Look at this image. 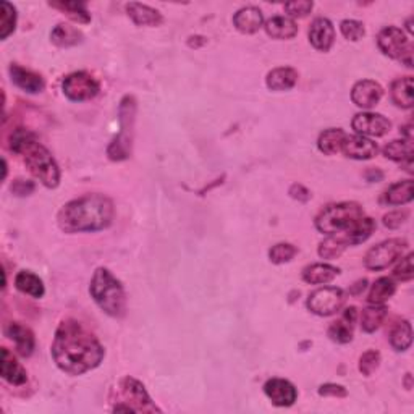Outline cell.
<instances>
[{
	"mask_svg": "<svg viewBox=\"0 0 414 414\" xmlns=\"http://www.w3.org/2000/svg\"><path fill=\"white\" fill-rule=\"evenodd\" d=\"M104 347L101 342L75 319L60 322L52 343V358L67 374L81 375L96 369L102 363Z\"/></svg>",
	"mask_w": 414,
	"mask_h": 414,
	"instance_id": "obj_1",
	"label": "cell"
},
{
	"mask_svg": "<svg viewBox=\"0 0 414 414\" xmlns=\"http://www.w3.org/2000/svg\"><path fill=\"white\" fill-rule=\"evenodd\" d=\"M113 214V202L107 196L86 195L65 204L57 222L65 233L99 232L112 223Z\"/></svg>",
	"mask_w": 414,
	"mask_h": 414,
	"instance_id": "obj_2",
	"label": "cell"
},
{
	"mask_svg": "<svg viewBox=\"0 0 414 414\" xmlns=\"http://www.w3.org/2000/svg\"><path fill=\"white\" fill-rule=\"evenodd\" d=\"M10 149L23 157L26 167L31 174L47 188H57L60 183L59 165L52 154L36 139V136L28 130L18 128L13 131L10 139Z\"/></svg>",
	"mask_w": 414,
	"mask_h": 414,
	"instance_id": "obj_3",
	"label": "cell"
},
{
	"mask_svg": "<svg viewBox=\"0 0 414 414\" xmlns=\"http://www.w3.org/2000/svg\"><path fill=\"white\" fill-rule=\"evenodd\" d=\"M89 291H91L96 305L110 317L125 316V312H127V293H125V288L117 277L112 275V272L99 267L94 272Z\"/></svg>",
	"mask_w": 414,
	"mask_h": 414,
	"instance_id": "obj_4",
	"label": "cell"
},
{
	"mask_svg": "<svg viewBox=\"0 0 414 414\" xmlns=\"http://www.w3.org/2000/svg\"><path fill=\"white\" fill-rule=\"evenodd\" d=\"M363 217L364 211L358 202L330 204L316 217V227L322 233L340 235Z\"/></svg>",
	"mask_w": 414,
	"mask_h": 414,
	"instance_id": "obj_5",
	"label": "cell"
},
{
	"mask_svg": "<svg viewBox=\"0 0 414 414\" xmlns=\"http://www.w3.org/2000/svg\"><path fill=\"white\" fill-rule=\"evenodd\" d=\"M120 133L109 146L107 156L110 160H125L131 156V144H133V128L136 115V101L133 96H125L120 102Z\"/></svg>",
	"mask_w": 414,
	"mask_h": 414,
	"instance_id": "obj_6",
	"label": "cell"
},
{
	"mask_svg": "<svg viewBox=\"0 0 414 414\" xmlns=\"http://www.w3.org/2000/svg\"><path fill=\"white\" fill-rule=\"evenodd\" d=\"M379 49L390 59L400 60L406 67H413V44L408 36L396 26L384 28L377 36Z\"/></svg>",
	"mask_w": 414,
	"mask_h": 414,
	"instance_id": "obj_7",
	"label": "cell"
},
{
	"mask_svg": "<svg viewBox=\"0 0 414 414\" xmlns=\"http://www.w3.org/2000/svg\"><path fill=\"white\" fill-rule=\"evenodd\" d=\"M120 392H122V396H123V403H127V405H117L113 408L115 413L118 411H127V413H138V411H143V413H156L159 411V408H157L153 400H151L149 393L146 392L144 385L141 384L139 380L133 379V377H125L120 382Z\"/></svg>",
	"mask_w": 414,
	"mask_h": 414,
	"instance_id": "obj_8",
	"label": "cell"
},
{
	"mask_svg": "<svg viewBox=\"0 0 414 414\" xmlns=\"http://www.w3.org/2000/svg\"><path fill=\"white\" fill-rule=\"evenodd\" d=\"M408 248L406 240L393 238L382 241L380 244L374 246L368 251L364 258V265L371 270H382L387 269L396 259H400L405 249Z\"/></svg>",
	"mask_w": 414,
	"mask_h": 414,
	"instance_id": "obj_9",
	"label": "cell"
},
{
	"mask_svg": "<svg viewBox=\"0 0 414 414\" xmlns=\"http://www.w3.org/2000/svg\"><path fill=\"white\" fill-rule=\"evenodd\" d=\"M64 94L73 102H83L96 97L101 91V85L92 75L86 71H76L68 75L62 83Z\"/></svg>",
	"mask_w": 414,
	"mask_h": 414,
	"instance_id": "obj_10",
	"label": "cell"
},
{
	"mask_svg": "<svg viewBox=\"0 0 414 414\" xmlns=\"http://www.w3.org/2000/svg\"><path fill=\"white\" fill-rule=\"evenodd\" d=\"M345 303V293L342 288L324 287L312 291L308 298V309L321 317H329L338 312Z\"/></svg>",
	"mask_w": 414,
	"mask_h": 414,
	"instance_id": "obj_11",
	"label": "cell"
},
{
	"mask_svg": "<svg viewBox=\"0 0 414 414\" xmlns=\"http://www.w3.org/2000/svg\"><path fill=\"white\" fill-rule=\"evenodd\" d=\"M351 125H353V130L358 134L374 136V138L387 134L392 128L390 120H387L384 115L371 113V112H363V113L354 115Z\"/></svg>",
	"mask_w": 414,
	"mask_h": 414,
	"instance_id": "obj_12",
	"label": "cell"
},
{
	"mask_svg": "<svg viewBox=\"0 0 414 414\" xmlns=\"http://www.w3.org/2000/svg\"><path fill=\"white\" fill-rule=\"evenodd\" d=\"M264 392L267 398H269L275 406L280 408L291 406L298 398V390L295 389V385L285 379L267 380L264 385Z\"/></svg>",
	"mask_w": 414,
	"mask_h": 414,
	"instance_id": "obj_13",
	"label": "cell"
},
{
	"mask_svg": "<svg viewBox=\"0 0 414 414\" xmlns=\"http://www.w3.org/2000/svg\"><path fill=\"white\" fill-rule=\"evenodd\" d=\"M382 96H384V89L379 83L371 80L358 81L351 89V99L361 109L375 107L380 102Z\"/></svg>",
	"mask_w": 414,
	"mask_h": 414,
	"instance_id": "obj_14",
	"label": "cell"
},
{
	"mask_svg": "<svg viewBox=\"0 0 414 414\" xmlns=\"http://www.w3.org/2000/svg\"><path fill=\"white\" fill-rule=\"evenodd\" d=\"M377 151H379V148H377L374 141L361 134L347 136V139H345L342 146V153L350 157V159L356 160L372 159L377 154Z\"/></svg>",
	"mask_w": 414,
	"mask_h": 414,
	"instance_id": "obj_15",
	"label": "cell"
},
{
	"mask_svg": "<svg viewBox=\"0 0 414 414\" xmlns=\"http://www.w3.org/2000/svg\"><path fill=\"white\" fill-rule=\"evenodd\" d=\"M356 317H358V309L351 306L345 309L343 316L335 321L332 326L329 327V337L335 343H350L353 340V329L356 324Z\"/></svg>",
	"mask_w": 414,
	"mask_h": 414,
	"instance_id": "obj_16",
	"label": "cell"
},
{
	"mask_svg": "<svg viewBox=\"0 0 414 414\" xmlns=\"http://www.w3.org/2000/svg\"><path fill=\"white\" fill-rule=\"evenodd\" d=\"M309 41L314 49L329 52L335 43L333 25L327 18H316L309 28Z\"/></svg>",
	"mask_w": 414,
	"mask_h": 414,
	"instance_id": "obj_17",
	"label": "cell"
},
{
	"mask_svg": "<svg viewBox=\"0 0 414 414\" xmlns=\"http://www.w3.org/2000/svg\"><path fill=\"white\" fill-rule=\"evenodd\" d=\"M5 335L15 343V348H17V353L20 356H25L26 358V356L33 354L36 342L33 332L28 327H25L18 322H10L5 327Z\"/></svg>",
	"mask_w": 414,
	"mask_h": 414,
	"instance_id": "obj_18",
	"label": "cell"
},
{
	"mask_svg": "<svg viewBox=\"0 0 414 414\" xmlns=\"http://www.w3.org/2000/svg\"><path fill=\"white\" fill-rule=\"evenodd\" d=\"M375 227L377 225L371 217H363L361 220H358L353 227H350L347 232L335 235V237H337L348 248V246L361 244V243H364L366 240H369L371 235L374 233Z\"/></svg>",
	"mask_w": 414,
	"mask_h": 414,
	"instance_id": "obj_19",
	"label": "cell"
},
{
	"mask_svg": "<svg viewBox=\"0 0 414 414\" xmlns=\"http://www.w3.org/2000/svg\"><path fill=\"white\" fill-rule=\"evenodd\" d=\"M10 76H12L13 85H17L26 92L38 94L41 91H44V80L38 73L26 70V68L20 65H12L10 67Z\"/></svg>",
	"mask_w": 414,
	"mask_h": 414,
	"instance_id": "obj_20",
	"label": "cell"
},
{
	"mask_svg": "<svg viewBox=\"0 0 414 414\" xmlns=\"http://www.w3.org/2000/svg\"><path fill=\"white\" fill-rule=\"evenodd\" d=\"M233 25L240 33L243 34H254L264 25V17L262 12L256 7H244L238 10L233 17Z\"/></svg>",
	"mask_w": 414,
	"mask_h": 414,
	"instance_id": "obj_21",
	"label": "cell"
},
{
	"mask_svg": "<svg viewBox=\"0 0 414 414\" xmlns=\"http://www.w3.org/2000/svg\"><path fill=\"white\" fill-rule=\"evenodd\" d=\"M0 374L8 384L12 385H23L28 380L26 371L23 366L13 358V354L10 353L7 348H2V361H0Z\"/></svg>",
	"mask_w": 414,
	"mask_h": 414,
	"instance_id": "obj_22",
	"label": "cell"
},
{
	"mask_svg": "<svg viewBox=\"0 0 414 414\" xmlns=\"http://www.w3.org/2000/svg\"><path fill=\"white\" fill-rule=\"evenodd\" d=\"M127 12H128V17L133 20V23L138 26H159L162 22H164L162 15L157 12L156 8H151L148 5H143L138 2L128 4Z\"/></svg>",
	"mask_w": 414,
	"mask_h": 414,
	"instance_id": "obj_23",
	"label": "cell"
},
{
	"mask_svg": "<svg viewBox=\"0 0 414 414\" xmlns=\"http://www.w3.org/2000/svg\"><path fill=\"white\" fill-rule=\"evenodd\" d=\"M265 83L272 91H288L298 83V71L290 67L275 68L267 75Z\"/></svg>",
	"mask_w": 414,
	"mask_h": 414,
	"instance_id": "obj_24",
	"label": "cell"
},
{
	"mask_svg": "<svg viewBox=\"0 0 414 414\" xmlns=\"http://www.w3.org/2000/svg\"><path fill=\"white\" fill-rule=\"evenodd\" d=\"M264 28L265 33L274 39H291L298 33L296 23L287 17H274L267 20Z\"/></svg>",
	"mask_w": 414,
	"mask_h": 414,
	"instance_id": "obj_25",
	"label": "cell"
},
{
	"mask_svg": "<svg viewBox=\"0 0 414 414\" xmlns=\"http://www.w3.org/2000/svg\"><path fill=\"white\" fill-rule=\"evenodd\" d=\"M347 133L340 128H330L321 133L317 139V148L326 156H335L342 151V146L347 139Z\"/></svg>",
	"mask_w": 414,
	"mask_h": 414,
	"instance_id": "obj_26",
	"label": "cell"
},
{
	"mask_svg": "<svg viewBox=\"0 0 414 414\" xmlns=\"http://www.w3.org/2000/svg\"><path fill=\"white\" fill-rule=\"evenodd\" d=\"M338 269L329 264H312L303 270V280L311 285H324L338 275Z\"/></svg>",
	"mask_w": 414,
	"mask_h": 414,
	"instance_id": "obj_27",
	"label": "cell"
},
{
	"mask_svg": "<svg viewBox=\"0 0 414 414\" xmlns=\"http://www.w3.org/2000/svg\"><path fill=\"white\" fill-rule=\"evenodd\" d=\"M392 101L396 104L398 107L403 109H411L414 104V85L413 78H400V80L393 81L392 85Z\"/></svg>",
	"mask_w": 414,
	"mask_h": 414,
	"instance_id": "obj_28",
	"label": "cell"
},
{
	"mask_svg": "<svg viewBox=\"0 0 414 414\" xmlns=\"http://www.w3.org/2000/svg\"><path fill=\"white\" fill-rule=\"evenodd\" d=\"M15 287H17L18 291H22L25 295H29L33 298H43L46 293L43 280L29 270L20 272L17 279H15Z\"/></svg>",
	"mask_w": 414,
	"mask_h": 414,
	"instance_id": "obj_29",
	"label": "cell"
},
{
	"mask_svg": "<svg viewBox=\"0 0 414 414\" xmlns=\"http://www.w3.org/2000/svg\"><path fill=\"white\" fill-rule=\"evenodd\" d=\"M52 43L59 47H73L83 43V33L70 25H57L50 33Z\"/></svg>",
	"mask_w": 414,
	"mask_h": 414,
	"instance_id": "obj_30",
	"label": "cell"
},
{
	"mask_svg": "<svg viewBox=\"0 0 414 414\" xmlns=\"http://www.w3.org/2000/svg\"><path fill=\"white\" fill-rule=\"evenodd\" d=\"M414 198V183L413 180L398 181L395 185H392L385 193V202L390 206H401L413 201Z\"/></svg>",
	"mask_w": 414,
	"mask_h": 414,
	"instance_id": "obj_31",
	"label": "cell"
},
{
	"mask_svg": "<svg viewBox=\"0 0 414 414\" xmlns=\"http://www.w3.org/2000/svg\"><path fill=\"white\" fill-rule=\"evenodd\" d=\"M49 5L52 8L60 10L62 13L67 15V17L73 20V22L81 23V25H86L91 22V13L88 12V7L85 2H64V0H60V2H50Z\"/></svg>",
	"mask_w": 414,
	"mask_h": 414,
	"instance_id": "obj_32",
	"label": "cell"
},
{
	"mask_svg": "<svg viewBox=\"0 0 414 414\" xmlns=\"http://www.w3.org/2000/svg\"><path fill=\"white\" fill-rule=\"evenodd\" d=\"M413 154H414V148L410 139H395L384 148V156L387 159L395 160V162L413 160Z\"/></svg>",
	"mask_w": 414,
	"mask_h": 414,
	"instance_id": "obj_33",
	"label": "cell"
},
{
	"mask_svg": "<svg viewBox=\"0 0 414 414\" xmlns=\"http://www.w3.org/2000/svg\"><path fill=\"white\" fill-rule=\"evenodd\" d=\"M396 285L393 284V280L389 277H382V279L375 280V284L372 285L369 293V303L371 305H384L387 300L395 295Z\"/></svg>",
	"mask_w": 414,
	"mask_h": 414,
	"instance_id": "obj_34",
	"label": "cell"
},
{
	"mask_svg": "<svg viewBox=\"0 0 414 414\" xmlns=\"http://www.w3.org/2000/svg\"><path fill=\"white\" fill-rule=\"evenodd\" d=\"M413 343L411 324L408 321L398 322L390 332V345L395 351H406Z\"/></svg>",
	"mask_w": 414,
	"mask_h": 414,
	"instance_id": "obj_35",
	"label": "cell"
},
{
	"mask_svg": "<svg viewBox=\"0 0 414 414\" xmlns=\"http://www.w3.org/2000/svg\"><path fill=\"white\" fill-rule=\"evenodd\" d=\"M387 316V309L382 305H372L366 308L363 314H361V327L364 332L372 333L382 326L384 319Z\"/></svg>",
	"mask_w": 414,
	"mask_h": 414,
	"instance_id": "obj_36",
	"label": "cell"
},
{
	"mask_svg": "<svg viewBox=\"0 0 414 414\" xmlns=\"http://www.w3.org/2000/svg\"><path fill=\"white\" fill-rule=\"evenodd\" d=\"M17 25V10L12 4H0V39H7L15 31Z\"/></svg>",
	"mask_w": 414,
	"mask_h": 414,
	"instance_id": "obj_37",
	"label": "cell"
},
{
	"mask_svg": "<svg viewBox=\"0 0 414 414\" xmlns=\"http://www.w3.org/2000/svg\"><path fill=\"white\" fill-rule=\"evenodd\" d=\"M347 249L342 241H340L335 235H329V238H326L319 244V256L322 259H337L343 254V251Z\"/></svg>",
	"mask_w": 414,
	"mask_h": 414,
	"instance_id": "obj_38",
	"label": "cell"
},
{
	"mask_svg": "<svg viewBox=\"0 0 414 414\" xmlns=\"http://www.w3.org/2000/svg\"><path fill=\"white\" fill-rule=\"evenodd\" d=\"M298 254V248L290 243H279L272 246L269 251V259L274 264H285L290 262Z\"/></svg>",
	"mask_w": 414,
	"mask_h": 414,
	"instance_id": "obj_39",
	"label": "cell"
},
{
	"mask_svg": "<svg viewBox=\"0 0 414 414\" xmlns=\"http://www.w3.org/2000/svg\"><path fill=\"white\" fill-rule=\"evenodd\" d=\"M380 364V354L379 351L369 350L359 358V371L363 375H372L377 371Z\"/></svg>",
	"mask_w": 414,
	"mask_h": 414,
	"instance_id": "obj_40",
	"label": "cell"
},
{
	"mask_svg": "<svg viewBox=\"0 0 414 414\" xmlns=\"http://www.w3.org/2000/svg\"><path fill=\"white\" fill-rule=\"evenodd\" d=\"M340 31H342L345 38L350 41H354V43L356 41L363 39L366 34L364 25L361 22H356V20H343V22L340 23Z\"/></svg>",
	"mask_w": 414,
	"mask_h": 414,
	"instance_id": "obj_41",
	"label": "cell"
},
{
	"mask_svg": "<svg viewBox=\"0 0 414 414\" xmlns=\"http://www.w3.org/2000/svg\"><path fill=\"white\" fill-rule=\"evenodd\" d=\"M312 7L314 4L309 2V0H298V2L285 4V12L293 18H303L311 13Z\"/></svg>",
	"mask_w": 414,
	"mask_h": 414,
	"instance_id": "obj_42",
	"label": "cell"
},
{
	"mask_svg": "<svg viewBox=\"0 0 414 414\" xmlns=\"http://www.w3.org/2000/svg\"><path fill=\"white\" fill-rule=\"evenodd\" d=\"M393 277H395L396 280H401V282H410L413 280L414 277V265H413V254H408L406 258H403L400 264L393 272Z\"/></svg>",
	"mask_w": 414,
	"mask_h": 414,
	"instance_id": "obj_43",
	"label": "cell"
},
{
	"mask_svg": "<svg viewBox=\"0 0 414 414\" xmlns=\"http://www.w3.org/2000/svg\"><path fill=\"white\" fill-rule=\"evenodd\" d=\"M408 217H410V212L405 211V209H403V211H393L384 216V225L387 228L395 230L398 227H401L408 220Z\"/></svg>",
	"mask_w": 414,
	"mask_h": 414,
	"instance_id": "obj_44",
	"label": "cell"
},
{
	"mask_svg": "<svg viewBox=\"0 0 414 414\" xmlns=\"http://www.w3.org/2000/svg\"><path fill=\"white\" fill-rule=\"evenodd\" d=\"M319 395L345 398V396H348V390L345 389L343 385H338V384H324V385L319 387Z\"/></svg>",
	"mask_w": 414,
	"mask_h": 414,
	"instance_id": "obj_45",
	"label": "cell"
},
{
	"mask_svg": "<svg viewBox=\"0 0 414 414\" xmlns=\"http://www.w3.org/2000/svg\"><path fill=\"white\" fill-rule=\"evenodd\" d=\"M34 191V183L25 180H15L12 185V193L17 196H28Z\"/></svg>",
	"mask_w": 414,
	"mask_h": 414,
	"instance_id": "obj_46",
	"label": "cell"
},
{
	"mask_svg": "<svg viewBox=\"0 0 414 414\" xmlns=\"http://www.w3.org/2000/svg\"><path fill=\"white\" fill-rule=\"evenodd\" d=\"M290 196L293 199H298V201H301V202H306V201H309V199H311L312 195L308 188L300 185V183H295V185L290 188Z\"/></svg>",
	"mask_w": 414,
	"mask_h": 414,
	"instance_id": "obj_47",
	"label": "cell"
},
{
	"mask_svg": "<svg viewBox=\"0 0 414 414\" xmlns=\"http://www.w3.org/2000/svg\"><path fill=\"white\" fill-rule=\"evenodd\" d=\"M366 287H368V280H359L356 282V284L350 288V295H361L366 290Z\"/></svg>",
	"mask_w": 414,
	"mask_h": 414,
	"instance_id": "obj_48",
	"label": "cell"
},
{
	"mask_svg": "<svg viewBox=\"0 0 414 414\" xmlns=\"http://www.w3.org/2000/svg\"><path fill=\"white\" fill-rule=\"evenodd\" d=\"M366 178H368V181H380L382 178H384V174H382L380 170H374V169H369L368 172H366Z\"/></svg>",
	"mask_w": 414,
	"mask_h": 414,
	"instance_id": "obj_49",
	"label": "cell"
}]
</instances>
